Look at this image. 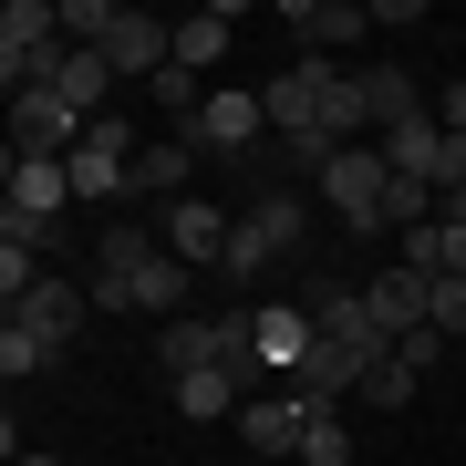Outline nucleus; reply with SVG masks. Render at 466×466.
Listing matches in <instances>:
<instances>
[{
	"label": "nucleus",
	"instance_id": "obj_1",
	"mask_svg": "<svg viewBox=\"0 0 466 466\" xmlns=\"http://www.w3.org/2000/svg\"><path fill=\"white\" fill-rule=\"evenodd\" d=\"M63 42H84L115 63V84H156L177 63V32L156 11H125V0H63Z\"/></svg>",
	"mask_w": 466,
	"mask_h": 466
},
{
	"label": "nucleus",
	"instance_id": "obj_2",
	"mask_svg": "<svg viewBox=\"0 0 466 466\" xmlns=\"http://www.w3.org/2000/svg\"><path fill=\"white\" fill-rule=\"evenodd\" d=\"M280 249H300V198H280V187H269V198H249V208H238L228 259H218V269H228V280H259Z\"/></svg>",
	"mask_w": 466,
	"mask_h": 466
},
{
	"label": "nucleus",
	"instance_id": "obj_3",
	"mask_svg": "<svg viewBox=\"0 0 466 466\" xmlns=\"http://www.w3.org/2000/svg\"><path fill=\"white\" fill-rule=\"evenodd\" d=\"M321 198H332V218L352 238H373L383 228V198H394V167H383V146H342L332 156V177H321Z\"/></svg>",
	"mask_w": 466,
	"mask_h": 466
},
{
	"label": "nucleus",
	"instance_id": "obj_4",
	"mask_svg": "<svg viewBox=\"0 0 466 466\" xmlns=\"http://www.w3.org/2000/svg\"><path fill=\"white\" fill-rule=\"evenodd\" d=\"M84 311H94V290H84V280H52V269H42V280L11 300V332H32L52 363H63V352L84 342Z\"/></svg>",
	"mask_w": 466,
	"mask_h": 466
},
{
	"label": "nucleus",
	"instance_id": "obj_5",
	"mask_svg": "<svg viewBox=\"0 0 466 466\" xmlns=\"http://www.w3.org/2000/svg\"><path fill=\"white\" fill-rule=\"evenodd\" d=\"M104 311H156V321H187V259L177 249H156V259H135L125 280H94Z\"/></svg>",
	"mask_w": 466,
	"mask_h": 466
},
{
	"label": "nucleus",
	"instance_id": "obj_6",
	"mask_svg": "<svg viewBox=\"0 0 466 466\" xmlns=\"http://www.w3.org/2000/svg\"><path fill=\"white\" fill-rule=\"evenodd\" d=\"M135 156H146V146L125 135V115H104L84 146L63 156V167H73V198H125V187H135Z\"/></svg>",
	"mask_w": 466,
	"mask_h": 466
},
{
	"label": "nucleus",
	"instance_id": "obj_7",
	"mask_svg": "<svg viewBox=\"0 0 466 466\" xmlns=\"http://www.w3.org/2000/svg\"><path fill=\"white\" fill-rule=\"evenodd\" d=\"M84 115H73V104L63 94H52V84H32V94H11V156H73V146H84Z\"/></svg>",
	"mask_w": 466,
	"mask_h": 466
},
{
	"label": "nucleus",
	"instance_id": "obj_8",
	"mask_svg": "<svg viewBox=\"0 0 466 466\" xmlns=\"http://www.w3.org/2000/svg\"><path fill=\"white\" fill-rule=\"evenodd\" d=\"M363 352H352L342 332H321V321H311V352H300V373H290V394L300 404H342V394H363Z\"/></svg>",
	"mask_w": 466,
	"mask_h": 466
},
{
	"label": "nucleus",
	"instance_id": "obj_9",
	"mask_svg": "<svg viewBox=\"0 0 466 466\" xmlns=\"http://www.w3.org/2000/svg\"><path fill=\"white\" fill-rule=\"evenodd\" d=\"M332 84H342V63H311V52H300L280 84L259 94V104H269V135H311V125H321V104H332Z\"/></svg>",
	"mask_w": 466,
	"mask_h": 466
},
{
	"label": "nucleus",
	"instance_id": "obj_10",
	"mask_svg": "<svg viewBox=\"0 0 466 466\" xmlns=\"http://www.w3.org/2000/svg\"><path fill=\"white\" fill-rule=\"evenodd\" d=\"M259 135H269V104H259V94H208V115L187 125V146H198V156H228V167H238Z\"/></svg>",
	"mask_w": 466,
	"mask_h": 466
},
{
	"label": "nucleus",
	"instance_id": "obj_11",
	"mask_svg": "<svg viewBox=\"0 0 466 466\" xmlns=\"http://www.w3.org/2000/svg\"><path fill=\"white\" fill-rule=\"evenodd\" d=\"M228 228H238V218L218 208V198H177V208H167V228H156V238H167V249H177L187 269H218V259H228Z\"/></svg>",
	"mask_w": 466,
	"mask_h": 466
},
{
	"label": "nucleus",
	"instance_id": "obj_12",
	"mask_svg": "<svg viewBox=\"0 0 466 466\" xmlns=\"http://www.w3.org/2000/svg\"><path fill=\"white\" fill-rule=\"evenodd\" d=\"M280 21L300 32V52H311V63H332L342 42H363V32H373V11H363V0H290Z\"/></svg>",
	"mask_w": 466,
	"mask_h": 466
},
{
	"label": "nucleus",
	"instance_id": "obj_13",
	"mask_svg": "<svg viewBox=\"0 0 466 466\" xmlns=\"http://www.w3.org/2000/svg\"><path fill=\"white\" fill-rule=\"evenodd\" d=\"M42 84L63 94V104H73L84 125H104V104H115V63H104V52H84V42H63V52H52V73H42Z\"/></svg>",
	"mask_w": 466,
	"mask_h": 466
},
{
	"label": "nucleus",
	"instance_id": "obj_14",
	"mask_svg": "<svg viewBox=\"0 0 466 466\" xmlns=\"http://www.w3.org/2000/svg\"><path fill=\"white\" fill-rule=\"evenodd\" d=\"M363 300H373V321H383L394 342L435 321V280H425V269H373V280H363Z\"/></svg>",
	"mask_w": 466,
	"mask_h": 466
},
{
	"label": "nucleus",
	"instance_id": "obj_15",
	"mask_svg": "<svg viewBox=\"0 0 466 466\" xmlns=\"http://www.w3.org/2000/svg\"><path fill=\"white\" fill-rule=\"evenodd\" d=\"M300 425H311V404H300L290 383L238 404V446H259V456H300Z\"/></svg>",
	"mask_w": 466,
	"mask_h": 466
},
{
	"label": "nucleus",
	"instance_id": "obj_16",
	"mask_svg": "<svg viewBox=\"0 0 466 466\" xmlns=\"http://www.w3.org/2000/svg\"><path fill=\"white\" fill-rule=\"evenodd\" d=\"M63 208H73V167H63V156H11L0 218H63Z\"/></svg>",
	"mask_w": 466,
	"mask_h": 466
},
{
	"label": "nucleus",
	"instance_id": "obj_17",
	"mask_svg": "<svg viewBox=\"0 0 466 466\" xmlns=\"http://www.w3.org/2000/svg\"><path fill=\"white\" fill-rule=\"evenodd\" d=\"M249 352H259V373H269V383H290V373H300V352H311V311H290V300L249 311Z\"/></svg>",
	"mask_w": 466,
	"mask_h": 466
},
{
	"label": "nucleus",
	"instance_id": "obj_18",
	"mask_svg": "<svg viewBox=\"0 0 466 466\" xmlns=\"http://www.w3.org/2000/svg\"><path fill=\"white\" fill-rule=\"evenodd\" d=\"M311 321H321V332H342L363 363H394V332L373 321V300H363V290H321V300H311Z\"/></svg>",
	"mask_w": 466,
	"mask_h": 466
},
{
	"label": "nucleus",
	"instance_id": "obj_19",
	"mask_svg": "<svg viewBox=\"0 0 466 466\" xmlns=\"http://www.w3.org/2000/svg\"><path fill=\"white\" fill-rule=\"evenodd\" d=\"M238 404H249L238 373H177V415L187 425H238Z\"/></svg>",
	"mask_w": 466,
	"mask_h": 466
},
{
	"label": "nucleus",
	"instance_id": "obj_20",
	"mask_svg": "<svg viewBox=\"0 0 466 466\" xmlns=\"http://www.w3.org/2000/svg\"><path fill=\"white\" fill-rule=\"evenodd\" d=\"M363 104H373V135H394V125L425 115V94H415V73H404V63H363Z\"/></svg>",
	"mask_w": 466,
	"mask_h": 466
},
{
	"label": "nucleus",
	"instance_id": "obj_21",
	"mask_svg": "<svg viewBox=\"0 0 466 466\" xmlns=\"http://www.w3.org/2000/svg\"><path fill=\"white\" fill-rule=\"evenodd\" d=\"M373 146H383V167H394V177H425V187H435V156H446V125H435V115H415V125L373 135Z\"/></svg>",
	"mask_w": 466,
	"mask_h": 466
},
{
	"label": "nucleus",
	"instance_id": "obj_22",
	"mask_svg": "<svg viewBox=\"0 0 466 466\" xmlns=\"http://www.w3.org/2000/svg\"><path fill=\"white\" fill-rule=\"evenodd\" d=\"M187 167H198V146H187V135H167V146H146V156H135V198H167V208H177Z\"/></svg>",
	"mask_w": 466,
	"mask_h": 466
},
{
	"label": "nucleus",
	"instance_id": "obj_23",
	"mask_svg": "<svg viewBox=\"0 0 466 466\" xmlns=\"http://www.w3.org/2000/svg\"><path fill=\"white\" fill-rule=\"evenodd\" d=\"M228 32H238V0H218V11H198V21H177V63H187V73H208L218 52H228Z\"/></svg>",
	"mask_w": 466,
	"mask_h": 466
},
{
	"label": "nucleus",
	"instance_id": "obj_24",
	"mask_svg": "<svg viewBox=\"0 0 466 466\" xmlns=\"http://www.w3.org/2000/svg\"><path fill=\"white\" fill-rule=\"evenodd\" d=\"M300 466H352V425H342V404H311V425H300Z\"/></svg>",
	"mask_w": 466,
	"mask_h": 466
},
{
	"label": "nucleus",
	"instance_id": "obj_25",
	"mask_svg": "<svg viewBox=\"0 0 466 466\" xmlns=\"http://www.w3.org/2000/svg\"><path fill=\"white\" fill-rule=\"evenodd\" d=\"M332 156H342V135H321V125H311V135H280V167H290L300 187H321V177H332Z\"/></svg>",
	"mask_w": 466,
	"mask_h": 466
},
{
	"label": "nucleus",
	"instance_id": "obj_26",
	"mask_svg": "<svg viewBox=\"0 0 466 466\" xmlns=\"http://www.w3.org/2000/svg\"><path fill=\"white\" fill-rule=\"evenodd\" d=\"M156 249H167L156 228H125V218H115V228H104V249H94V269H104V280H125V269H135V259H156Z\"/></svg>",
	"mask_w": 466,
	"mask_h": 466
},
{
	"label": "nucleus",
	"instance_id": "obj_27",
	"mask_svg": "<svg viewBox=\"0 0 466 466\" xmlns=\"http://www.w3.org/2000/svg\"><path fill=\"white\" fill-rule=\"evenodd\" d=\"M363 404H373V415H404V404H415V373H404V363H373L363 373Z\"/></svg>",
	"mask_w": 466,
	"mask_h": 466
},
{
	"label": "nucleus",
	"instance_id": "obj_28",
	"mask_svg": "<svg viewBox=\"0 0 466 466\" xmlns=\"http://www.w3.org/2000/svg\"><path fill=\"white\" fill-rule=\"evenodd\" d=\"M42 363H52V352H42L32 332H11V321H0V373H11V383H21V373H42Z\"/></svg>",
	"mask_w": 466,
	"mask_h": 466
},
{
	"label": "nucleus",
	"instance_id": "obj_29",
	"mask_svg": "<svg viewBox=\"0 0 466 466\" xmlns=\"http://www.w3.org/2000/svg\"><path fill=\"white\" fill-rule=\"evenodd\" d=\"M32 280H42V259H32V249H21V238H0V290H11V300H21V290H32Z\"/></svg>",
	"mask_w": 466,
	"mask_h": 466
},
{
	"label": "nucleus",
	"instance_id": "obj_30",
	"mask_svg": "<svg viewBox=\"0 0 466 466\" xmlns=\"http://www.w3.org/2000/svg\"><path fill=\"white\" fill-rule=\"evenodd\" d=\"M435 332L466 342V280H435Z\"/></svg>",
	"mask_w": 466,
	"mask_h": 466
},
{
	"label": "nucleus",
	"instance_id": "obj_31",
	"mask_svg": "<svg viewBox=\"0 0 466 466\" xmlns=\"http://www.w3.org/2000/svg\"><path fill=\"white\" fill-rule=\"evenodd\" d=\"M435 342H446V332L425 321V332H404V342H394V363H404V373H435Z\"/></svg>",
	"mask_w": 466,
	"mask_h": 466
},
{
	"label": "nucleus",
	"instance_id": "obj_32",
	"mask_svg": "<svg viewBox=\"0 0 466 466\" xmlns=\"http://www.w3.org/2000/svg\"><path fill=\"white\" fill-rule=\"evenodd\" d=\"M11 466H63V456H11Z\"/></svg>",
	"mask_w": 466,
	"mask_h": 466
}]
</instances>
